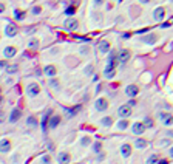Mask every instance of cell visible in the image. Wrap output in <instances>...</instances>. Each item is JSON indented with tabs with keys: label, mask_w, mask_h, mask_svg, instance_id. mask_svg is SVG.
Returning a JSON list of instances; mask_svg holds the SVG:
<instances>
[{
	"label": "cell",
	"mask_w": 173,
	"mask_h": 164,
	"mask_svg": "<svg viewBox=\"0 0 173 164\" xmlns=\"http://www.w3.org/2000/svg\"><path fill=\"white\" fill-rule=\"evenodd\" d=\"M110 108V101L107 99V98H97L96 101H94V110L97 111V113H105L107 110Z\"/></svg>",
	"instance_id": "1"
},
{
	"label": "cell",
	"mask_w": 173,
	"mask_h": 164,
	"mask_svg": "<svg viewBox=\"0 0 173 164\" xmlns=\"http://www.w3.org/2000/svg\"><path fill=\"white\" fill-rule=\"evenodd\" d=\"M145 130H147V127H145V124L142 121H136V122H133L130 125V132L133 135H136V136H142L145 133Z\"/></svg>",
	"instance_id": "2"
},
{
	"label": "cell",
	"mask_w": 173,
	"mask_h": 164,
	"mask_svg": "<svg viewBox=\"0 0 173 164\" xmlns=\"http://www.w3.org/2000/svg\"><path fill=\"white\" fill-rule=\"evenodd\" d=\"M158 119H159V121H161L165 127L173 125V115H171L170 111H164V110L158 111Z\"/></svg>",
	"instance_id": "3"
},
{
	"label": "cell",
	"mask_w": 173,
	"mask_h": 164,
	"mask_svg": "<svg viewBox=\"0 0 173 164\" xmlns=\"http://www.w3.org/2000/svg\"><path fill=\"white\" fill-rule=\"evenodd\" d=\"M40 93V85L37 82H30L27 85V96L28 98H37Z\"/></svg>",
	"instance_id": "4"
},
{
	"label": "cell",
	"mask_w": 173,
	"mask_h": 164,
	"mask_svg": "<svg viewBox=\"0 0 173 164\" xmlns=\"http://www.w3.org/2000/svg\"><path fill=\"white\" fill-rule=\"evenodd\" d=\"M64 28H65L67 31H77V30H79V20L74 19V17H68V19H65V22H64Z\"/></svg>",
	"instance_id": "5"
},
{
	"label": "cell",
	"mask_w": 173,
	"mask_h": 164,
	"mask_svg": "<svg viewBox=\"0 0 173 164\" xmlns=\"http://www.w3.org/2000/svg\"><path fill=\"white\" fill-rule=\"evenodd\" d=\"M165 16H167V10H165L164 6H156V8L153 10V20L161 22V20L165 19Z\"/></svg>",
	"instance_id": "6"
},
{
	"label": "cell",
	"mask_w": 173,
	"mask_h": 164,
	"mask_svg": "<svg viewBox=\"0 0 173 164\" xmlns=\"http://www.w3.org/2000/svg\"><path fill=\"white\" fill-rule=\"evenodd\" d=\"M130 57H131V51L130 50H127V48H122V50H119L117 51V61H119V64H127L128 61H130Z\"/></svg>",
	"instance_id": "7"
},
{
	"label": "cell",
	"mask_w": 173,
	"mask_h": 164,
	"mask_svg": "<svg viewBox=\"0 0 173 164\" xmlns=\"http://www.w3.org/2000/svg\"><path fill=\"white\" fill-rule=\"evenodd\" d=\"M43 74H45L47 78H54V76H57V74H59V68H57V65H54V64H48V65H45V67H43Z\"/></svg>",
	"instance_id": "8"
},
{
	"label": "cell",
	"mask_w": 173,
	"mask_h": 164,
	"mask_svg": "<svg viewBox=\"0 0 173 164\" xmlns=\"http://www.w3.org/2000/svg\"><path fill=\"white\" fill-rule=\"evenodd\" d=\"M20 118H22V110H20L19 107H14V108L10 111L8 121H10V124H16V122H19Z\"/></svg>",
	"instance_id": "9"
},
{
	"label": "cell",
	"mask_w": 173,
	"mask_h": 164,
	"mask_svg": "<svg viewBox=\"0 0 173 164\" xmlns=\"http://www.w3.org/2000/svg\"><path fill=\"white\" fill-rule=\"evenodd\" d=\"M119 152H121V156L127 159V158H130V156L133 155V145H131L130 142H124V144L121 145Z\"/></svg>",
	"instance_id": "10"
},
{
	"label": "cell",
	"mask_w": 173,
	"mask_h": 164,
	"mask_svg": "<svg viewBox=\"0 0 173 164\" xmlns=\"http://www.w3.org/2000/svg\"><path fill=\"white\" fill-rule=\"evenodd\" d=\"M116 65H110V64H107L105 65V68H104V78L105 79H114L116 78Z\"/></svg>",
	"instance_id": "11"
},
{
	"label": "cell",
	"mask_w": 173,
	"mask_h": 164,
	"mask_svg": "<svg viewBox=\"0 0 173 164\" xmlns=\"http://www.w3.org/2000/svg\"><path fill=\"white\" fill-rule=\"evenodd\" d=\"M131 111H133V107H130L128 104H124V105H121L117 108V116L119 118H130Z\"/></svg>",
	"instance_id": "12"
},
{
	"label": "cell",
	"mask_w": 173,
	"mask_h": 164,
	"mask_svg": "<svg viewBox=\"0 0 173 164\" xmlns=\"http://www.w3.org/2000/svg\"><path fill=\"white\" fill-rule=\"evenodd\" d=\"M11 149H13V141L10 138L0 139V152H2V153H10Z\"/></svg>",
	"instance_id": "13"
},
{
	"label": "cell",
	"mask_w": 173,
	"mask_h": 164,
	"mask_svg": "<svg viewBox=\"0 0 173 164\" xmlns=\"http://www.w3.org/2000/svg\"><path fill=\"white\" fill-rule=\"evenodd\" d=\"M158 39H159V36L156 34V33H147L145 36H142V44H145V45H153V44H156L158 42Z\"/></svg>",
	"instance_id": "14"
},
{
	"label": "cell",
	"mask_w": 173,
	"mask_h": 164,
	"mask_svg": "<svg viewBox=\"0 0 173 164\" xmlns=\"http://www.w3.org/2000/svg\"><path fill=\"white\" fill-rule=\"evenodd\" d=\"M17 33H19V27L16 23H8L5 27V36L6 37H14V36H17Z\"/></svg>",
	"instance_id": "15"
},
{
	"label": "cell",
	"mask_w": 173,
	"mask_h": 164,
	"mask_svg": "<svg viewBox=\"0 0 173 164\" xmlns=\"http://www.w3.org/2000/svg\"><path fill=\"white\" fill-rule=\"evenodd\" d=\"M125 95H127V98H136V96L139 95V87H138L136 84L127 85V87H125Z\"/></svg>",
	"instance_id": "16"
},
{
	"label": "cell",
	"mask_w": 173,
	"mask_h": 164,
	"mask_svg": "<svg viewBox=\"0 0 173 164\" xmlns=\"http://www.w3.org/2000/svg\"><path fill=\"white\" fill-rule=\"evenodd\" d=\"M60 124H62V116H59V115H53V116L50 118V121H48V128L54 130V128H57Z\"/></svg>",
	"instance_id": "17"
},
{
	"label": "cell",
	"mask_w": 173,
	"mask_h": 164,
	"mask_svg": "<svg viewBox=\"0 0 173 164\" xmlns=\"http://www.w3.org/2000/svg\"><path fill=\"white\" fill-rule=\"evenodd\" d=\"M130 121H128V118H119V121L116 122V130H119V132H124V130H128L130 128Z\"/></svg>",
	"instance_id": "18"
},
{
	"label": "cell",
	"mask_w": 173,
	"mask_h": 164,
	"mask_svg": "<svg viewBox=\"0 0 173 164\" xmlns=\"http://www.w3.org/2000/svg\"><path fill=\"white\" fill-rule=\"evenodd\" d=\"M70 161H71V153L70 152H67V150L59 152V155H57V162L59 164H68Z\"/></svg>",
	"instance_id": "19"
},
{
	"label": "cell",
	"mask_w": 173,
	"mask_h": 164,
	"mask_svg": "<svg viewBox=\"0 0 173 164\" xmlns=\"http://www.w3.org/2000/svg\"><path fill=\"white\" fill-rule=\"evenodd\" d=\"M16 54H17V48H16L14 45H8V47L3 48V57H5V59H11V57H14Z\"/></svg>",
	"instance_id": "20"
},
{
	"label": "cell",
	"mask_w": 173,
	"mask_h": 164,
	"mask_svg": "<svg viewBox=\"0 0 173 164\" xmlns=\"http://www.w3.org/2000/svg\"><path fill=\"white\" fill-rule=\"evenodd\" d=\"M111 51V44L108 40H101L99 42V53L102 54H108Z\"/></svg>",
	"instance_id": "21"
},
{
	"label": "cell",
	"mask_w": 173,
	"mask_h": 164,
	"mask_svg": "<svg viewBox=\"0 0 173 164\" xmlns=\"http://www.w3.org/2000/svg\"><path fill=\"white\" fill-rule=\"evenodd\" d=\"M147 145H148L147 139H144V138H141V136H138V138L134 139V142H133V147H136V149H139V150L145 149Z\"/></svg>",
	"instance_id": "22"
},
{
	"label": "cell",
	"mask_w": 173,
	"mask_h": 164,
	"mask_svg": "<svg viewBox=\"0 0 173 164\" xmlns=\"http://www.w3.org/2000/svg\"><path fill=\"white\" fill-rule=\"evenodd\" d=\"M101 125L102 127H105V128H110L113 124H114V119H113V116H104V118H101Z\"/></svg>",
	"instance_id": "23"
},
{
	"label": "cell",
	"mask_w": 173,
	"mask_h": 164,
	"mask_svg": "<svg viewBox=\"0 0 173 164\" xmlns=\"http://www.w3.org/2000/svg\"><path fill=\"white\" fill-rule=\"evenodd\" d=\"M79 144H80V147H90L93 144V138L90 135H85V136H82L79 139Z\"/></svg>",
	"instance_id": "24"
},
{
	"label": "cell",
	"mask_w": 173,
	"mask_h": 164,
	"mask_svg": "<svg viewBox=\"0 0 173 164\" xmlns=\"http://www.w3.org/2000/svg\"><path fill=\"white\" fill-rule=\"evenodd\" d=\"M27 125H28L30 128H37V127H39V119H37L36 116H28V118H27Z\"/></svg>",
	"instance_id": "25"
},
{
	"label": "cell",
	"mask_w": 173,
	"mask_h": 164,
	"mask_svg": "<svg viewBox=\"0 0 173 164\" xmlns=\"http://www.w3.org/2000/svg\"><path fill=\"white\" fill-rule=\"evenodd\" d=\"M48 85L51 87V88H54V90H60V79H57L56 76L54 78H50V81H48Z\"/></svg>",
	"instance_id": "26"
},
{
	"label": "cell",
	"mask_w": 173,
	"mask_h": 164,
	"mask_svg": "<svg viewBox=\"0 0 173 164\" xmlns=\"http://www.w3.org/2000/svg\"><path fill=\"white\" fill-rule=\"evenodd\" d=\"M159 155L158 153H151L147 159H145V164H159Z\"/></svg>",
	"instance_id": "27"
},
{
	"label": "cell",
	"mask_w": 173,
	"mask_h": 164,
	"mask_svg": "<svg viewBox=\"0 0 173 164\" xmlns=\"http://www.w3.org/2000/svg\"><path fill=\"white\" fill-rule=\"evenodd\" d=\"M25 16H27V14H25V11H22V10H19V8H16V10H14V19H16V20L22 22V20L25 19Z\"/></svg>",
	"instance_id": "28"
},
{
	"label": "cell",
	"mask_w": 173,
	"mask_h": 164,
	"mask_svg": "<svg viewBox=\"0 0 173 164\" xmlns=\"http://www.w3.org/2000/svg\"><path fill=\"white\" fill-rule=\"evenodd\" d=\"M48 121H50V118H48L47 115H43V116H42V121H40V128H42V132H43V133L47 132V127H48Z\"/></svg>",
	"instance_id": "29"
},
{
	"label": "cell",
	"mask_w": 173,
	"mask_h": 164,
	"mask_svg": "<svg viewBox=\"0 0 173 164\" xmlns=\"http://www.w3.org/2000/svg\"><path fill=\"white\" fill-rule=\"evenodd\" d=\"M91 149H93V153H101L102 152V142L101 141H96V142H93V145H91Z\"/></svg>",
	"instance_id": "30"
},
{
	"label": "cell",
	"mask_w": 173,
	"mask_h": 164,
	"mask_svg": "<svg viewBox=\"0 0 173 164\" xmlns=\"http://www.w3.org/2000/svg\"><path fill=\"white\" fill-rule=\"evenodd\" d=\"M39 39H30V42H28V48L30 50H37L39 48Z\"/></svg>",
	"instance_id": "31"
},
{
	"label": "cell",
	"mask_w": 173,
	"mask_h": 164,
	"mask_svg": "<svg viewBox=\"0 0 173 164\" xmlns=\"http://www.w3.org/2000/svg\"><path fill=\"white\" fill-rule=\"evenodd\" d=\"M142 122L145 124V127H147V128H153V127H154V119H153V118H150V116L144 118V121H142Z\"/></svg>",
	"instance_id": "32"
},
{
	"label": "cell",
	"mask_w": 173,
	"mask_h": 164,
	"mask_svg": "<svg viewBox=\"0 0 173 164\" xmlns=\"http://www.w3.org/2000/svg\"><path fill=\"white\" fill-rule=\"evenodd\" d=\"M51 161H53V158H51V155H48V153L42 155V158H40V164H51Z\"/></svg>",
	"instance_id": "33"
},
{
	"label": "cell",
	"mask_w": 173,
	"mask_h": 164,
	"mask_svg": "<svg viewBox=\"0 0 173 164\" xmlns=\"http://www.w3.org/2000/svg\"><path fill=\"white\" fill-rule=\"evenodd\" d=\"M76 10H77V8H76L74 5H71V6H68V8L65 10V14H67L68 17H73V16L76 14Z\"/></svg>",
	"instance_id": "34"
},
{
	"label": "cell",
	"mask_w": 173,
	"mask_h": 164,
	"mask_svg": "<svg viewBox=\"0 0 173 164\" xmlns=\"http://www.w3.org/2000/svg\"><path fill=\"white\" fill-rule=\"evenodd\" d=\"M90 51H91V50H90V47H88L87 44H85V45H82V47L79 48V53H80L82 56H88V54H90Z\"/></svg>",
	"instance_id": "35"
},
{
	"label": "cell",
	"mask_w": 173,
	"mask_h": 164,
	"mask_svg": "<svg viewBox=\"0 0 173 164\" xmlns=\"http://www.w3.org/2000/svg\"><path fill=\"white\" fill-rule=\"evenodd\" d=\"M19 71V67L17 65H6V73L8 74H16Z\"/></svg>",
	"instance_id": "36"
},
{
	"label": "cell",
	"mask_w": 173,
	"mask_h": 164,
	"mask_svg": "<svg viewBox=\"0 0 173 164\" xmlns=\"http://www.w3.org/2000/svg\"><path fill=\"white\" fill-rule=\"evenodd\" d=\"M87 76H93L94 74V65L93 64H88L87 67H85V71H84Z\"/></svg>",
	"instance_id": "37"
},
{
	"label": "cell",
	"mask_w": 173,
	"mask_h": 164,
	"mask_svg": "<svg viewBox=\"0 0 173 164\" xmlns=\"http://www.w3.org/2000/svg\"><path fill=\"white\" fill-rule=\"evenodd\" d=\"M42 11H43V8H42V6H39V5L31 8V14H33V16H40V14H42Z\"/></svg>",
	"instance_id": "38"
},
{
	"label": "cell",
	"mask_w": 173,
	"mask_h": 164,
	"mask_svg": "<svg viewBox=\"0 0 173 164\" xmlns=\"http://www.w3.org/2000/svg\"><path fill=\"white\" fill-rule=\"evenodd\" d=\"M5 121H8V118H6V113H5L3 110H0V124H3Z\"/></svg>",
	"instance_id": "39"
},
{
	"label": "cell",
	"mask_w": 173,
	"mask_h": 164,
	"mask_svg": "<svg viewBox=\"0 0 173 164\" xmlns=\"http://www.w3.org/2000/svg\"><path fill=\"white\" fill-rule=\"evenodd\" d=\"M170 142H171L170 139H161V141H159V144H161L162 147H165V145H170Z\"/></svg>",
	"instance_id": "40"
},
{
	"label": "cell",
	"mask_w": 173,
	"mask_h": 164,
	"mask_svg": "<svg viewBox=\"0 0 173 164\" xmlns=\"http://www.w3.org/2000/svg\"><path fill=\"white\" fill-rule=\"evenodd\" d=\"M5 11H6V5L3 2H0V14H3Z\"/></svg>",
	"instance_id": "41"
},
{
	"label": "cell",
	"mask_w": 173,
	"mask_h": 164,
	"mask_svg": "<svg viewBox=\"0 0 173 164\" xmlns=\"http://www.w3.org/2000/svg\"><path fill=\"white\" fill-rule=\"evenodd\" d=\"M127 104H128L130 107H134V105H136V99H134V98H130V101H128Z\"/></svg>",
	"instance_id": "42"
},
{
	"label": "cell",
	"mask_w": 173,
	"mask_h": 164,
	"mask_svg": "<svg viewBox=\"0 0 173 164\" xmlns=\"http://www.w3.org/2000/svg\"><path fill=\"white\" fill-rule=\"evenodd\" d=\"M105 10H107V11H111V10H113V3H107Z\"/></svg>",
	"instance_id": "43"
},
{
	"label": "cell",
	"mask_w": 173,
	"mask_h": 164,
	"mask_svg": "<svg viewBox=\"0 0 173 164\" xmlns=\"http://www.w3.org/2000/svg\"><path fill=\"white\" fill-rule=\"evenodd\" d=\"M168 155H170V158H173V145L168 147Z\"/></svg>",
	"instance_id": "44"
},
{
	"label": "cell",
	"mask_w": 173,
	"mask_h": 164,
	"mask_svg": "<svg viewBox=\"0 0 173 164\" xmlns=\"http://www.w3.org/2000/svg\"><path fill=\"white\" fill-rule=\"evenodd\" d=\"M93 81L97 82V81H99V74H93Z\"/></svg>",
	"instance_id": "45"
},
{
	"label": "cell",
	"mask_w": 173,
	"mask_h": 164,
	"mask_svg": "<svg viewBox=\"0 0 173 164\" xmlns=\"http://www.w3.org/2000/svg\"><path fill=\"white\" fill-rule=\"evenodd\" d=\"M101 90H102V85H101V84H99V85H97V87H96V91H97V93H99V91H101Z\"/></svg>",
	"instance_id": "46"
},
{
	"label": "cell",
	"mask_w": 173,
	"mask_h": 164,
	"mask_svg": "<svg viewBox=\"0 0 173 164\" xmlns=\"http://www.w3.org/2000/svg\"><path fill=\"white\" fill-rule=\"evenodd\" d=\"M167 136H170V138H171V136H173V130H168V132H167Z\"/></svg>",
	"instance_id": "47"
},
{
	"label": "cell",
	"mask_w": 173,
	"mask_h": 164,
	"mask_svg": "<svg viewBox=\"0 0 173 164\" xmlns=\"http://www.w3.org/2000/svg\"><path fill=\"white\" fill-rule=\"evenodd\" d=\"M94 2H96V5H102V2H104V0H94Z\"/></svg>",
	"instance_id": "48"
},
{
	"label": "cell",
	"mask_w": 173,
	"mask_h": 164,
	"mask_svg": "<svg viewBox=\"0 0 173 164\" xmlns=\"http://www.w3.org/2000/svg\"><path fill=\"white\" fill-rule=\"evenodd\" d=\"M159 164H167V159H159Z\"/></svg>",
	"instance_id": "49"
},
{
	"label": "cell",
	"mask_w": 173,
	"mask_h": 164,
	"mask_svg": "<svg viewBox=\"0 0 173 164\" xmlns=\"http://www.w3.org/2000/svg\"><path fill=\"white\" fill-rule=\"evenodd\" d=\"M139 2H141V3H148L150 0H139Z\"/></svg>",
	"instance_id": "50"
},
{
	"label": "cell",
	"mask_w": 173,
	"mask_h": 164,
	"mask_svg": "<svg viewBox=\"0 0 173 164\" xmlns=\"http://www.w3.org/2000/svg\"><path fill=\"white\" fill-rule=\"evenodd\" d=\"M2 101H3V98H2V93H0V105H2Z\"/></svg>",
	"instance_id": "51"
},
{
	"label": "cell",
	"mask_w": 173,
	"mask_h": 164,
	"mask_svg": "<svg viewBox=\"0 0 173 164\" xmlns=\"http://www.w3.org/2000/svg\"><path fill=\"white\" fill-rule=\"evenodd\" d=\"M117 2H119V3H121V2H122V0H117Z\"/></svg>",
	"instance_id": "52"
}]
</instances>
